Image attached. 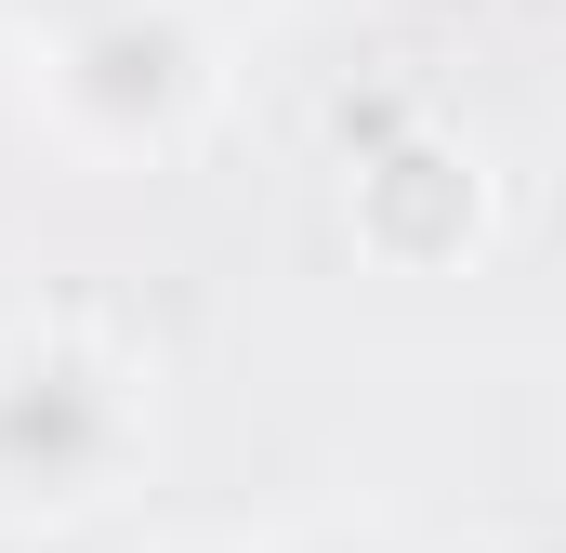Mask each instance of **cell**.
<instances>
[{
  "label": "cell",
  "mask_w": 566,
  "mask_h": 553,
  "mask_svg": "<svg viewBox=\"0 0 566 553\" xmlns=\"http://www.w3.org/2000/svg\"><path fill=\"white\" fill-rule=\"evenodd\" d=\"M119 553H224V541H119Z\"/></svg>",
  "instance_id": "obj_6"
},
{
  "label": "cell",
  "mask_w": 566,
  "mask_h": 553,
  "mask_svg": "<svg viewBox=\"0 0 566 553\" xmlns=\"http://www.w3.org/2000/svg\"><path fill=\"white\" fill-rule=\"evenodd\" d=\"M488 225H501V198H488V158L461 133H382L356 171H343V238H356V264L382 276H461L488 251Z\"/></svg>",
  "instance_id": "obj_3"
},
{
  "label": "cell",
  "mask_w": 566,
  "mask_h": 553,
  "mask_svg": "<svg viewBox=\"0 0 566 553\" xmlns=\"http://www.w3.org/2000/svg\"><path fill=\"white\" fill-rule=\"evenodd\" d=\"M158 474V369L93 316L0 330V541L119 514Z\"/></svg>",
  "instance_id": "obj_1"
},
{
  "label": "cell",
  "mask_w": 566,
  "mask_h": 553,
  "mask_svg": "<svg viewBox=\"0 0 566 553\" xmlns=\"http://www.w3.org/2000/svg\"><path fill=\"white\" fill-rule=\"evenodd\" d=\"M80 13H106V0H0V53H40V40H66Z\"/></svg>",
  "instance_id": "obj_5"
},
{
  "label": "cell",
  "mask_w": 566,
  "mask_h": 553,
  "mask_svg": "<svg viewBox=\"0 0 566 553\" xmlns=\"http://www.w3.org/2000/svg\"><path fill=\"white\" fill-rule=\"evenodd\" d=\"M264 553H409V541H396L382 514H316V528H277Z\"/></svg>",
  "instance_id": "obj_4"
},
{
  "label": "cell",
  "mask_w": 566,
  "mask_h": 553,
  "mask_svg": "<svg viewBox=\"0 0 566 553\" xmlns=\"http://www.w3.org/2000/svg\"><path fill=\"white\" fill-rule=\"evenodd\" d=\"M27 119L66 171H171L224 119V13L211 0H106L27 53Z\"/></svg>",
  "instance_id": "obj_2"
}]
</instances>
